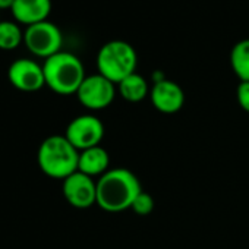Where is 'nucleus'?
Returning a JSON list of instances; mask_svg holds the SVG:
<instances>
[{
  "mask_svg": "<svg viewBox=\"0 0 249 249\" xmlns=\"http://www.w3.org/2000/svg\"><path fill=\"white\" fill-rule=\"evenodd\" d=\"M137 65L138 56L135 49L123 40L107 41L97 54L98 73L116 85L135 73Z\"/></svg>",
  "mask_w": 249,
  "mask_h": 249,
  "instance_id": "nucleus-4",
  "label": "nucleus"
},
{
  "mask_svg": "<svg viewBox=\"0 0 249 249\" xmlns=\"http://www.w3.org/2000/svg\"><path fill=\"white\" fill-rule=\"evenodd\" d=\"M110 166V156L107 150H104L101 145L79 151V161H78V172L95 178L103 176Z\"/></svg>",
  "mask_w": 249,
  "mask_h": 249,
  "instance_id": "nucleus-12",
  "label": "nucleus"
},
{
  "mask_svg": "<svg viewBox=\"0 0 249 249\" xmlns=\"http://www.w3.org/2000/svg\"><path fill=\"white\" fill-rule=\"evenodd\" d=\"M43 71L46 85L60 95L76 94L81 84L87 78L82 62L69 52H59L46 59Z\"/></svg>",
  "mask_w": 249,
  "mask_h": 249,
  "instance_id": "nucleus-3",
  "label": "nucleus"
},
{
  "mask_svg": "<svg viewBox=\"0 0 249 249\" xmlns=\"http://www.w3.org/2000/svg\"><path fill=\"white\" fill-rule=\"evenodd\" d=\"M11 12L18 24L30 27L47 21L52 12V0H15Z\"/></svg>",
  "mask_w": 249,
  "mask_h": 249,
  "instance_id": "nucleus-11",
  "label": "nucleus"
},
{
  "mask_svg": "<svg viewBox=\"0 0 249 249\" xmlns=\"http://www.w3.org/2000/svg\"><path fill=\"white\" fill-rule=\"evenodd\" d=\"M79 151L68 141L65 135H52L46 138L37 153V163L41 172L52 178L65 180L78 172Z\"/></svg>",
  "mask_w": 249,
  "mask_h": 249,
  "instance_id": "nucleus-2",
  "label": "nucleus"
},
{
  "mask_svg": "<svg viewBox=\"0 0 249 249\" xmlns=\"http://www.w3.org/2000/svg\"><path fill=\"white\" fill-rule=\"evenodd\" d=\"M9 82L19 91L34 92L46 85L44 71L40 63L33 59H17L8 69Z\"/></svg>",
  "mask_w": 249,
  "mask_h": 249,
  "instance_id": "nucleus-8",
  "label": "nucleus"
},
{
  "mask_svg": "<svg viewBox=\"0 0 249 249\" xmlns=\"http://www.w3.org/2000/svg\"><path fill=\"white\" fill-rule=\"evenodd\" d=\"M154 207H156L154 198H153L148 192L141 191V192L137 195V198L134 199L131 210H132L135 214H138V215H148V214L153 213Z\"/></svg>",
  "mask_w": 249,
  "mask_h": 249,
  "instance_id": "nucleus-16",
  "label": "nucleus"
},
{
  "mask_svg": "<svg viewBox=\"0 0 249 249\" xmlns=\"http://www.w3.org/2000/svg\"><path fill=\"white\" fill-rule=\"evenodd\" d=\"M24 43V31L18 22L0 21V50H15Z\"/></svg>",
  "mask_w": 249,
  "mask_h": 249,
  "instance_id": "nucleus-15",
  "label": "nucleus"
},
{
  "mask_svg": "<svg viewBox=\"0 0 249 249\" xmlns=\"http://www.w3.org/2000/svg\"><path fill=\"white\" fill-rule=\"evenodd\" d=\"M141 191L134 172L124 167L110 169L97 180V205L107 213H120L132 207Z\"/></svg>",
  "mask_w": 249,
  "mask_h": 249,
  "instance_id": "nucleus-1",
  "label": "nucleus"
},
{
  "mask_svg": "<svg viewBox=\"0 0 249 249\" xmlns=\"http://www.w3.org/2000/svg\"><path fill=\"white\" fill-rule=\"evenodd\" d=\"M63 196L75 208H89L97 204V182L81 172L63 180Z\"/></svg>",
  "mask_w": 249,
  "mask_h": 249,
  "instance_id": "nucleus-9",
  "label": "nucleus"
},
{
  "mask_svg": "<svg viewBox=\"0 0 249 249\" xmlns=\"http://www.w3.org/2000/svg\"><path fill=\"white\" fill-rule=\"evenodd\" d=\"M236 98L242 110L249 113V82H240L236 89Z\"/></svg>",
  "mask_w": 249,
  "mask_h": 249,
  "instance_id": "nucleus-17",
  "label": "nucleus"
},
{
  "mask_svg": "<svg viewBox=\"0 0 249 249\" xmlns=\"http://www.w3.org/2000/svg\"><path fill=\"white\" fill-rule=\"evenodd\" d=\"M230 66L240 82H249V38L240 40L233 46Z\"/></svg>",
  "mask_w": 249,
  "mask_h": 249,
  "instance_id": "nucleus-14",
  "label": "nucleus"
},
{
  "mask_svg": "<svg viewBox=\"0 0 249 249\" xmlns=\"http://www.w3.org/2000/svg\"><path fill=\"white\" fill-rule=\"evenodd\" d=\"M117 87H119V92H120L122 98L129 101V103L142 101L151 91L148 88V84H147L145 78L141 76L137 72L129 75L128 78H124L123 81H120L117 84Z\"/></svg>",
  "mask_w": 249,
  "mask_h": 249,
  "instance_id": "nucleus-13",
  "label": "nucleus"
},
{
  "mask_svg": "<svg viewBox=\"0 0 249 249\" xmlns=\"http://www.w3.org/2000/svg\"><path fill=\"white\" fill-rule=\"evenodd\" d=\"M24 44L34 56L46 60L62 52L63 36L56 24L43 21L27 27L24 31Z\"/></svg>",
  "mask_w": 249,
  "mask_h": 249,
  "instance_id": "nucleus-5",
  "label": "nucleus"
},
{
  "mask_svg": "<svg viewBox=\"0 0 249 249\" xmlns=\"http://www.w3.org/2000/svg\"><path fill=\"white\" fill-rule=\"evenodd\" d=\"M14 3H15V0H0V11L12 9Z\"/></svg>",
  "mask_w": 249,
  "mask_h": 249,
  "instance_id": "nucleus-18",
  "label": "nucleus"
},
{
  "mask_svg": "<svg viewBox=\"0 0 249 249\" xmlns=\"http://www.w3.org/2000/svg\"><path fill=\"white\" fill-rule=\"evenodd\" d=\"M116 95V84L100 73L89 75L81 84L76 97L88 110H103L108 107Z\"/></svg>",
  "mask_w": 249,
  "mask_h": 249,
  "instance_id": "nucleus-7",
  "label": "nucleus"
},
{
  "mask_svg": "<svg viewBox=\"0 0 249 249\" xmlns=\"http://www.w3.org/2000/svg\"><path fill=\"white\" fill-rule=\"evenodd\" d=\"M65 137L78 151H84L100 145L104 138V124L94 114H81L69 122Z\"/></svg>",
  "mask_w": 249,
  "mask_h": 249,
  "instance_id": "nucleus-6",
  "label": "nucleus"
},
{
  "mask_svg": "<svg viewBox=\"0 0 249 249\" xmlns=\"http://www.w3.org/2000/svg\"><path fill=\"white\" fill-rule=\"evenodd\" d=\"M150 98L156 110L164 113V114H173L178 113L183 104H185V92L180 88L179 84L164 79L160 82H156L150 91Z\"/></svg>",
  "mask_w": 249,
  "mask_h": 249,
  "instance_id": "nucleus-10",
  "label": "nucleus"
}]
</instances>
